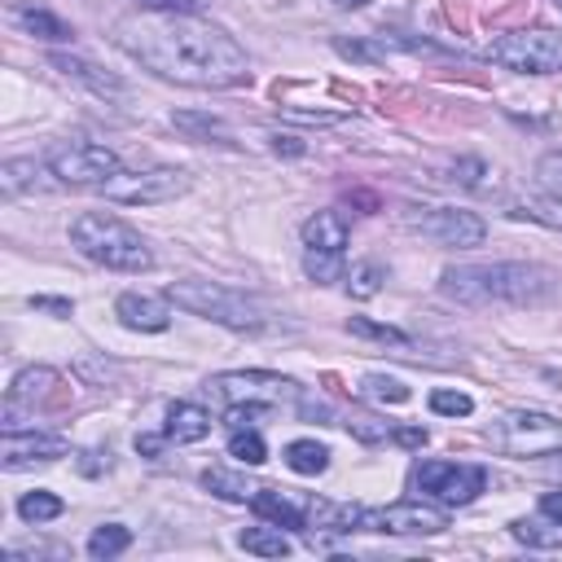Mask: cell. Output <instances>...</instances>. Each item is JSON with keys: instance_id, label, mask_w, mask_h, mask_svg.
Listing matches in <instances>:
<instances>
[{"instance_id": "obj_1", "label": "cell", "mask_w": 562, "mask_h": 562, "mask_svg": "<svg viewBox=\"0 0 562 562\" xmlns=\"http://www.w3.org/2000/svg\"><path fill=\"white\" fill-rule=\"evenodd\" d=\"M114 40L123 53L171 83L233 88L250 79L246 48L198 13H136L114 26Z\"/></svg>"}, {"instance_id": "obj_2", "label": "cell", "mask_w": 562, "mask_h": 562, "mask_svg": "<svg viewBox=\"0 0 562 562\" xmlns=\"http://www.w3.org/2000/svg\"><path fill=\"white\" fill-rule=\"evenodd\" d=\"M439 290L465 307H487V303H505V307H540L558 294V272L544 263H457L443 268Z\"/></svg>"}, {"instance_id": "obj_3", "label": "cell", "mask_w": 562, "mask_h": 562, "mask_svg": "<svg viewBox=\"0 0 562 562\" xmlns=\"http://www.w3.org/2000/svg\"><path fill=\"white\" fill-rule=\"evenodd\" d=\"M70 246L83 259H92V263H101L110 272H149L154 268L149 241L132 224H123L119 215H105V211L75 215L70 220Z\"/></svg>"}, {"instance_id": "obj_4", "label": "cell", "mask_w": 562, "mask_h": 562, "mask_svg": "<svg viewBox=\"0 0 562 562\" xmlns=\"http://www.w3.org/2000/svg\"><path fill=\"white\" fill-rule=\"evenodd\" d=\"M167 299L193 316H206L215 325H228V329H241V334H259L268 325V307L233 285H220V281H176L167 290Z\"/></svg>"}, {"instance_id": "obj_5", "label": "cell", "mask_w": 562, "mask_h": 562, "mask_svg": "<svg viewBox=\"0 0 562 562\" xmlns=\"http://www.w3.org/2000/svg\"><path fill=\"white\" fill-rule=\"evenodd\" d=\"M492 443L509 457H549L562 448V422L540 408H509L501 422H492Z\"/></svg>"}, {"instance_id": "obj_6", "label": "cell", "mask_w": 562, "mask_h": 562, "mask_svg": "<svg viewBox=\"0 0 562 562\" xmlns=\"http://www.w3.org/2000/svg\"><path fill=\"white\" fill-rule=\"evenodd\" d=\"M487 57L518 75H558L562 70V31L536 26V31L501 35L487 44Z\"/></svg>"}, {"instance_id": "obj_7", "label": "cell", "mask_w": 562, "mask_h": 562, "mask_svg": "<svg viewBox=\"0 0 562 562\" xmlns=\"http://www.w3.org/2000/svg\"><path fill=\"white\" fill-rule=\"evenodd\" d=\"M206 391L224 404H299L303 386L294 378L268 373V369H237V373H220L206 382Z\"/></svg>"}, {"instance_id": "obj_8", "label": "cell", "mask_w": 562, "mask_h": 562, "mask_svg": "<svg viewBox=\"0 0 562 562\" xmlns=\"http://www.w3.org/2000/svg\"><path fill=\"white\" fill-rule=\"evenodd\" d=\"M189 189V176L184 171H176V167H119L105 184H97V193L101 198H110V202H123V206H140V202H171V198H180Z\"/></svg>"}, {"instance_id": "obj_9", "label": "cell", "mask_w": 562, "mask_h": 562, "mask_svg": "<svg viewBox=\"0 0 562 562\" xmlns=\"http://www.w3.org/2000/svg\"><path fill=\"white\" fill-rule=\"evenodd\" d=\"M48 167L61 184H75V189H97L105 184L123 162L110 145H97V140H70V145H57L48 149Z\"/></svg>"}, {"instance_id": "obj_10", "label": "cell", "mask_w": 562, "mask_h": 562, "mask_svg": "<svg viewBox=\"0 0 562 562\" xmlns=\"http://www.w3.org/2000/svg\"><path fill=\"white\" fill-rule=\"evenodd\" d=\"M413 483L422 496H430L439 505H470L487 487V470L465 465V461H422L413 470Z\"/></svg>"}, {"instance_id": "obj_11", "label": "cell", "mask_w": 562, "mask_h": 562, "mask_svg": "<svg viewBox=\"0 0 562 562\" xmlns=\"http://www.w3.org/2000/svg\"><path fill=\"white\" fill-rule=\"evenodd\" d=\"M360 531H386V536H439L448 531V514L426 501H395L378 509H356Z\"/></svg>"}, {"instance_id": "obj_12", "label": "cell", "mask_w": 562, "mask_h": 562, "mask_svg": "<svg viewBox=\"0 0 562 562\" xmlns=\"http://www.w3.org/2000/svg\"><path fill=\"white\" fill-rule=\"evenodd\" d=\"M413 224H417L430 241L457 246V250H474V246H483V237H487V224H483L474 211H457V206H435V211L417 215Z\"/></svg>"}, {"instance_id": "obj_13", "label": "cell", "mask_w": 562, "mask_h": 562, "mask_svg": "<svg viewBox=\"0 0 562 562\" xmlns=\"http://www.w3.org/2000/svg\"><path fill=\"white\" fill-rule=\"evenodd\" d=\"M66 452H70V443L61 435H48V430H4V439H0V465L4 470L44 465V461H57Z\"/></svg>"}, {"instance_id": "obj_14", "label": "cell", "mask_w": 562, "mask_h": 562, "mask_svg": "<svg viewBox=\"0 0 562 562\" xmlns=\"http://www.w3.org/2000/svg\"><path fill=\"white\" fill-rule=\"evenodd\" d=\"M48 66H57L66 79L83 83L92 97H105V101H123L127 97V83L110 70H101L92 57H79V53H48Z\"/></svg>"}, {"instance_id": "obj_15", "label": "cell", "mask_w": 562, "mask_h": 562, "mask_svg": "<svg viewBox=\"0 0 562 562\" xmlns=\"http://www.w3.org/2000/svg\"><path fill=\"white\" fill-rule=\"evenodd\" d=\"M114 316L127 325V329H140V334H162L171 325V299H154V294H119L114 299Z\"/></svg>"}, {"instance_id": "obj_16", "label": "cell", "mask_w": 562, "mask_h": 562, "mask_svg": "<svg viewBox=\"0 0 562 562\" xmlns=\"http://www.w3.org/2000/svg\"><path fill=\"white\" fill-rule=\"evenodd\" d=\"M53 184H61V180L53 176L48 158H44V162H35V158H9V162L0 167V189H4V198L35 193V189H53Z\"/></svg>"}, {"instance_id": "obj_17", "label": "cell", "mask_w": 562, "mask_h": 562, "mask_svg": "<svg viewBox=\"0 0 562 562\" xmlns=\"http://www.w3.org/2000/svg\"><path fill=\"white\" fill-rule=\"evenodd\" d=\"M9 18H13V26H22V31L35 35V40H48V44H66V40H75V26H70L66 18L48 13V9H35V4H9Z\"/></svg>"}, {"instance_id": "obj_18", "label": "cell", "mask_w": 562, "mask_h": 562, "mask_svg": "<svg viewBox=\"0 0 562 562\" xmlns=\"http://www.w3.org/2000/svg\"><path fill=\"white\" fill-rule=\"evenodd\" d=\"M162 435H167L171 443H198V439L211 435V413H206L202 404H193V400H180V404L167 408Z\"/></svg>"}, {"instance_id": "obj_19", "label": "cell", "mask_w": 562, "mask_h": 562, "mask_svg": "<svg viewBox=\"0 0 562 562\" xmlns=\"http://www.w3.org/2000/svg\"><path fill=\"white\" fill-rule=\"evenodd\" d=\"M250 509H255L263 522H277V527H285V531L307 527V522H303V509H299V505H294L285 492H277V487H255Z\"/></svg>"}, {"instance_id": "obj_20", "label": "cell", "mask_w": 562, "mask_h": 562, "mask_svg": "<svg viewBox=\"0 0 562 562\" xmlns=\"http://www.w3.org/2000/svg\"><path fill=\"white\" fill-rule=\"evenodd\" d=\"M53 386H57V373H53L48 364H31V369H22V373L13 378L4 408H22V404H35V400H44Z\"/></svg>"}, {"instance_id": "obj_21", "label": "cell", "mask_w": 562, "mask_h": 562, "mask_svg": "<svg viewBox=\"0 0 562 562\" xmlns=\"http://www.w3.org/2000/svg\"><path fill=\"white\" fill-rule=\"evenodd\" d=\"M303 246H321V250H342L347 246V220L338 211H316L303 224Z\"/></svg>"}, {"instance_id": "obj_22", "label": "cell", "mask_w": 562, "mask_h": 562, "mask_svg": "<svg viewBox=\"0 0 562 562\" xmlns=\"http://www.w3.org/2000/svg\"><path fill=\"white\" fill-rule=\"evenodd\" d=\"M202 487L220 501H250L255 496V483L241 474V470H228V465H206L202 470Z\"/></svg>"}, {"instance_id": "obj_23", "label": "cell", "mask_w": 562, "mask_h": 562, "mask_svg": "<svg viewBox=\"0 0 562 562\" xmlns=\"http://www.w3.org/2000/svg\"><path fill=\"white\" fill-rule=\"evenodd\" d=\"M237 544H241L246 553H255V558H285V553H290V536H285V527H277V522L237 531Z\"/></svg>"}, {"instance_id": "obj_24", "label": "cell", "mask_w": 562, "mask_h": 562, "mask_svg": "<svg viewBox=\"0 0 562 562\" xmlns=\"http://www.w3.org/2000/svg\"><path fill=\"white\" fill-rule=\"evenodd\" d=\"M505 215L509 220H536V224H544V228H562V202L549 193V198H509L505 202Z\"/></svg>"}, {"instance_id": "obj_25", "label": "cell", "mask_w": 562, "mask_h": 562, "mask_svg": "<svg viewBox=\"0 0 562 562\" xmlns=\"http://www.w3.org/2000/svg\"><path fill=\"white\" fill-rule=\"evenodd\" d=\"M303 272L307 281L316 285H334L347 277V263H342V250H321V246H303Z\"/></svg>"}, {"instance_id": "obj_26", "label": "cell", "mask_w": 562, "mask_h": 562, "mask_svg": "<svg viewBox=\"0 0 562 562\" xmlns=\"http://www.w3.org/2000/svg\"><path fill=\"white\" fill-rule=\"evenodd\" d=\"M281 457H285V465L294 474H325L329 470V448L316 443V439H290Z\"/></svg>"}, {"instance_id": "obj_27", "label": "cell", "mask_w": 562, "mask_h": 562, "mask_svg": "<svg viewBox=\"0 0 562 562\" xmlns=\"http://www.w3.org/2000/svg\"><path fill=\"white\" fill-rule=\"evenodd\" d=\"M509 536L531 544V549H558L562 544V522H553L549 514L544 518H514L509 522Z\"/></svg>"}, {"instance_id": "obj_28", "label": "cell", "mask_w": 562, "mask_h": 562, "mask_svg": "<svg viewBox=\"0 0 562 562\" xmlns=\"http://www.w3.org/2000/svg\"><path fill=\"white\" fill-rule=\"evenodd\" d=\"M360 395L373 400V404H408L413 391L400 378H391V373H364L360 378Z\"/></svg>"}, {"instance_id": "obj_29", "label": "cell", "mask_w": 562, "mask_h": 562, "mask_svg": "<svg viewBox=\"0 0 562 562\" xmlns=\"http://www.w3.org/2000/svg\"><path fill=\"white\" fill-rule=\"evenodd\" d=\"M228 457H237L241 465H263L268 461V443H263V435L255 426H237L228 435Z\"/></svg>"}, {"instance_id": "obj_30", "label": "cell", "mask_w": 562, "mask_h": 562, "mask_svg": "<svg viewBox=\"0 0 562 562\" xmlns=\"http://www.w3.org/2000/svg\"><path fill=\"white\" fill-rule=\"evenodd\" d=\"M127 544H132V531H127L123 522H101V527L88 536V553H92V558H119Z\"/></svg>"}, {"instance_id": "obj_31", "label": "cell", "mask_w": 562, "mask_h": 562, "mask_svg": "<svg viewBox=\"0 0 562 562\" xmlns=\"http://www.w3.org/2000/svg\"><path fill=\"white\" fill-rule=\"evenodd\" d=\"M66 505H61V496H53V492H26L22 501H18V518L22 522H53L57 514H61Z\"/></svg>"}, {"instance_id": "obj_32", "label": "cell", "mask_w": 562, "mask_h": 562, "mask_svg": "<svg viewBox=\"0 0 562 562\" xmlns=\"http://www.w3.org/2000/svg\"><path fill=\"white\" fill-rule=\"evenodd\" d=\"M382 281H386V268L373 263V259H364V263H356V268L347 272V290H351L356 299H373V294L382 290Z\"/></svg>"}, {"instance_id": "obj_33", "label": "cell", "mask_w": 562, "mask_h": 562, "mask_svg": "<svg viewBox=\"0 0 562 562\" xmlns=\"http://www.w3.org/2000/svg\"><path fill=\"white\" fill-rule=\"evenodd\" d=\"M171 123L180 132H193V136H215V140H228V127L215 119V114H193V110H176Z\"/></svg>"}, {"instance_id": "obj_34", "label": "cell", "mask_w": 562, "mask_h": 562, "mask_svg": "<svg viewBox=\"0 0 562 562\" xmlns=\"http://www.w3.org/2000/svg\"><path fill=\"white\" fill-rule=\"evenodd\" d=\"M347 329H351L356 338H373V342H395V347H404V342H408V334H404V329H395V325H378V321H364V316H351V321H347Z\"/></svg>"}, {"instance_id": "obj_35", "label": "cell", "mask_w": 562, "mask_h": 562, "mask_svg": "<svg viewBox=\"0 0 562 562\" xmlns=\"http://www.w3.org/2000/svg\"><path fill=\"white\" fill-rule=\"evenodd\" d=\"M430 408H435L439 417H470V413H474V400H470L465 391L439 386V391H430Z\"/></svg>"}, {"instance_id": "obj_36", "label": "cell", "mask_w": 562, "mask_h": 562, "mask_svg": "<svg viewBox=\"0 0 562 562\" xmlns=\"http://www.w3.org/2000/svg\"><path fill=\"white\" fill-rule=\"evenodd\" d=\"M536 180L544 193H553L562 202V149H549L540 162H536Z\"/></svg>"}, {"instance_id": "obj_37", "label": "cell", "mask_w": 562, "mask_h": 562, "mask_svg": "<svg viewBox=\"0 0 562 562\" xmlns=\"http://www.w3.org/2000/svg\"><path fill=\"white\" fill-rule=\"evenodd\" d=\"M483 176H487V162L483 158H461L452 167V180H461L465 189H483Z\"/></svg>"}, {"instance_id": "obj_38", "label": "cell", "mask_w": 562, "mask_h": 562, "mask_svg": "<svg viewBox=\"0 0 562 562\" xmlns=\"http://www.w3.org/2000/svg\"><path fill=\"white\" fill-rule=\"evenodd\" d=\"M140 9H149V13H198V9H206L211 0H136Z\"/></svg>"}, {"instance_id": "obj_39", "label": "cell", "mask_w": 562, "mask_h": 562, "mask_svg": "<svg viewBox=\"0 0 562 562\" xmlns=\"http://www.w3.org/2000/svg\"><path fill=\"white\" fill-rule=\"evenodd\" d=\"M347 426H351V435H356V439H364V443L391 439V426H386V422H369V417H356V422H347Z\"/></svg>"}, {"instance_id": "obj_40", "label": "cell", "mask_w": 562, "mask_h": 562, "mask_svg": "<svg viewBox=\"0 0 562 562\" xmlns=\"http://www.w3.org/2000/svg\"><path fill=\"white\" fill-rule=\"evenodd\" d=\"M334 48L342 53V57H356V61H378L382 53L373 48V44H364V40H334Z\"/></svg>"}, {"instance_id": "obj_41", "label": "cell", "mask_w": 562, "mask_h": 562, "mask_svg": "<svg viewBox=\"0 0 562 562\" xmlns=\"http://www.w3.org/2000/svg\"><path fill=\"white\" fill-rule=\"evenodd\" d=\"M268 140H272V149H277V154H285V158H299V154H307V145H303L299 136H281V132H272Z\"/></svg>"}, {"instance_id": "obj_42", "label": "cell", "mask_w": 562, "mask_h": 562, "mask_svg": "<svg viewBox=\"0 0 562 562\" xmlns=\"http://www.w3.org/2000/svg\"><path fill=\"white\" fill-rule=\"evenodd\" d=\"M391 439L404 443V448H422L430 435H426V426H400V430H391Z\"/></svg>"}, {"instance_id": "obj_43", "label": "cell", "mask_w": 562, "mask_h": 562, "mask_svg": "<svg viewBox=\"0 0 562 562\" xmlns=\"http://www.w3.org/2000/svg\"><path fill=\"white\" fill-rule=\"evenodd\" d=\"M162 443H171V439H167V435H136V452H140V457H149V461H158Z\"/></svg>"}, {"instance_id": "obj_44", "label": "cell", "mask_w": 562, "mask_h": 562, "mask_svg": "<svg viewBox=\"0 0 562 562\" xmlns=\"http://www.w3.org/2000/svg\"><path fill=\"white\" fill-rule=\"evenodd\" d=\"M79 470H83V474H101V470H110V452H101V448H92V452H83V461H79Z\"/></svg>"}, {"instance_id": "obj_45", "label": "cell", "mask_w": 562, "mask_h": 562, "mask_svg": "<svg viewBox=\"0 0 562 562\" xmlns=\"http://www.w3.org/2000/svg\"><path fill=\"white\" fill-rule=\"evenodd\" d=\"M540 514H549L553 522H562V492H544L540 496Z\"/></svg>"}, {"instance_id": "obj_46", "label": "cell", "mask_w": 562, "mask_h": 562, "mask_svg": "<svg viewBox=\"0 0 562 562\" xmlns=\"http://www.w3.org/2000/svg\"><path fill=\"white\" fill-rule=\"evenodd\" d=\"M31 307H48V312H61V316H70V303H66V299H31Z\"/></svg>"}, {"instance_id": "obj_47", "label": "cell", "mask_w": 562, "mask_h": 562, "mask_svg": "<svg viewBox=\"0 0 562 562\" xmlns=\"http://www.w3.org/2000/svg\"><path fill=\"white\" fill-rule=\"evenodd\" d=\"M544 470H549V474H558V479H562V448H558V452H549V461H544Z\"/></svg>"}, {"instance_id": "obj_48", "label": "cell", "mask_w": 562, "mask_h": 562, "mask_svg": "<svg viewBox=\"0 0 562 562\" xmlns=\"http://www.w3.org/2000/svg\"><path fill=\"white\" fill-rule=\"evenodd\" d=\"M338 9H360V4H369V0H334Z\"/></svg>"}, {"instance_id": "obj_49", "label": "cell", "mask_w": 562, "mask_h": 562, "mask_svg": "<svg viewBox=\"0 0 562 562\" xmlns=\"http://www.w3.org/2000/svg\"><path fill=\"white\" fill-rule=\"evenodd\" d=\"M553 4H558V9H562V0H553Z\"/></svg>"}]
</instances>
